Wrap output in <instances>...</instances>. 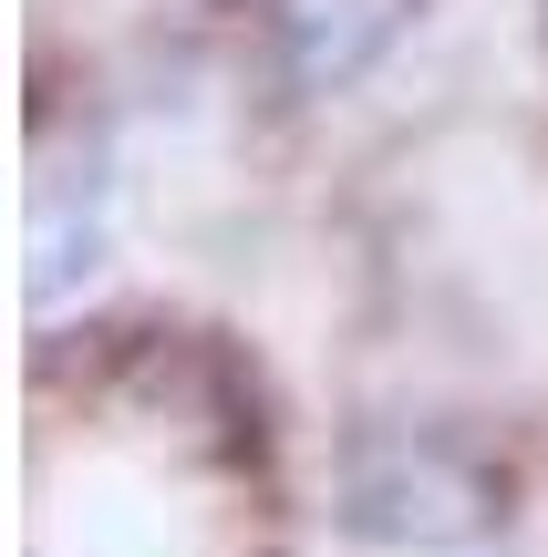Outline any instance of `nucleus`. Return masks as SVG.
I'll return each mask as SVG.
<instances>
[{
    "instance_id": "f257e3e1",
    "label": "nucleus",
    "mask_w": 548,
    "mask_h": 557,
    "mask_svg": "<svg viewBox=\"0 0 548 557\" xmlns=\"http://www.w3.org/2000/svg\"><path fill=\"white\" fill-rule=\"evenodd\" d=\"M414 21V0H269V32L301 94H342L363 62H383V41Z\"/></svg>"
}]
</instances>
